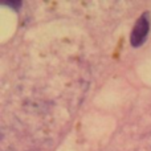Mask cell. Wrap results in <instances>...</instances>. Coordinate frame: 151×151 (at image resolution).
<instances>
[{"instance_id":"obj_1","label":"cell","mask_w":151,"mask_h":151,"mask_svg":"<svg viewBox=\"0 0 151 151\" xmlns=\"http://www.w3.org/2000/svg\"><path fill=\"white\" fill-rule=\"evenodd\" d=\"M150 31V13L145 12L141 17L138 19L133 32H131L130 42L133 47H141L147 39V35Z\"/></svg>"},{"instance_id":"obj_2","label":"cell","mask_w":151,"mask_h":151,"mask_svg":"<svg viewBox=\"0 0 151 151\" xmlns=\"http://www.w3.org/2000/svg\"><path fill=\"white\" fill-rule=\"evenodd\" d=\"M5 5H9V7L15 8V9H17L19 7H21V3L20 1H16V3H5Z\"/></svg>"}]
</instances>
